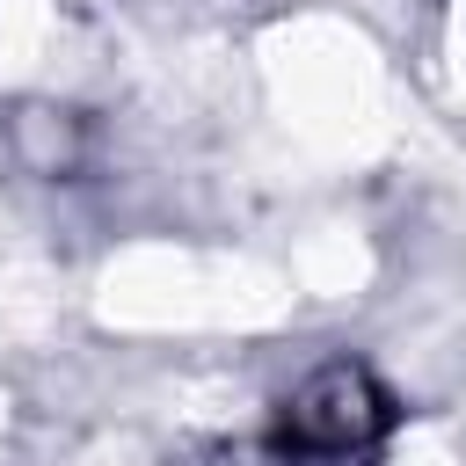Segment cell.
I'll return each instance as SVG.
<instances>
[{
	"instance_id": "1",
	"label": "cell",
	"mask_w": 466,
	"mask_h": 466,
	"mask_svg": "<svg viewBox=\"0 0 466 466\" xmlns=\"http://www.w3.org/2000/svg\"><path fill=\"white\" fill-rule=\"evenodd\" d=\"M386 422H393L386 386H379L364 364H328V371H313V379L284 400V415H277V451H291V459L357 451V444H371Z\"/></svg>"
}]
</instances>
